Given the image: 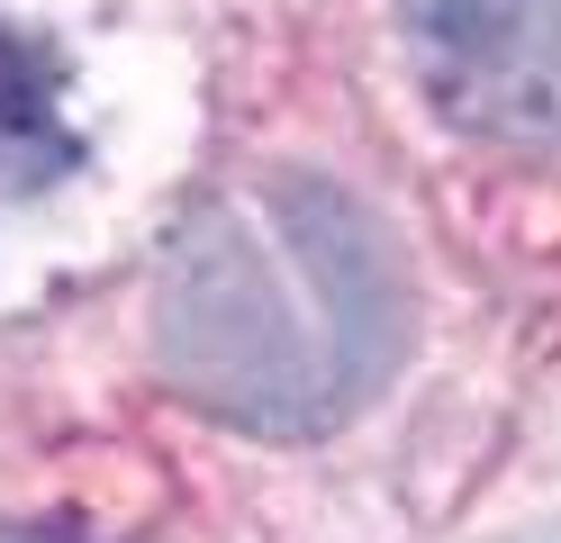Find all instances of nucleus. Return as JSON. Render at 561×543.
Instances as JSON below:
<instances>
[{
    "mask_svg": "<svg viewBox=\"0 0 561 543\" xmlns=\"http://www.w3.org/2000/svg\"><path fill=\"white\" fill-rule=\"evenodd\" d=\"M0 155H19L27 172L73 163V136L55 118V55H37L10 27H0Z\"/></svg>",
    "mask_w": 561,
    "mask_h": 543,
    "instance_id": "7ed1b4c3",
    "label": "nucleus"
},
{
    "mask_svg": "<svg viewBox=\"0 0 561 543\" xmlns=\"http://www.w3.org/2000/svg\"><path fill=\"white\" fill-rule=\"evenodd\" d=\"M408 55L453 127L561 145V0H399Z\"/></svg>",
    "mask_w": 561,
    "mask_h": 543,
    "instance_id": "f03ea898",
    "label": "nucleus"
},
{
    "mask_svg": "<svg viewBox=\"0 0 561 543\" xmlns=\"http://www.w3.org/2000/svg\"><path fill=\"white\" fill-rule=\"evenodd\" d=\"M0 543H100V534H64V525H19V534H0Z\"/></svg>",
    "mask_w": 561,
    "mask_h": 543,
    "instance_id": "20e7f679",
    "label": "nucleus"
},
{
    "mask_svg": "<svg viewBox=\"0 0 561 543\" xmlns=\"http://www.w3.org/2000/svg\"><path fill=\"white\" fill-rule=\"evenodd\" d=\"M408 290L390 236L318 172H254L191 208L154 281L163 381L244 434H318L390 381Z\"/></svg>",
    "mask_w": 561,
    "mask_h": 543,
    "instance_id": "f257e3e1",
    "label": "nucleus"
}]
</instances>
